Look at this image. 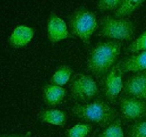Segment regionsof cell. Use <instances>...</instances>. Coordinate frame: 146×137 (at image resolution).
I'll use <instances>...</instances> for the list:
<instances>
[{"instance_id": "6da1fadb", "label": "cell", "mask_w": 146, "mask_h": 137, "mask_svg": "<svg viewBox=\"0 0 146 137\" xmlns=\"http://www.w3.org/2000/svg\"><path fill=\"white\" fill-rule=\"evenodd\" d=\"M121 47L122 43L115 40L97 43L88 55L87 60L88 71L97 78L108 74L115 65L121 54Z\"/></svg>"}, {"instance_id": "7a4b0ae2", "label": "cell", "mask_w": 146, "mask_h": 137, "mask_svg": "<svg viewBox=\"0 0 146 137\" xmlns=\"http://www.w3.org/2000/svg\"><path fill=\"white\" fill-rule=\"evenodd\" d=\"M71 111L77 118L103 127L108 126L117 118L116 110L101 99L87 104H76L71 107Z\"/></svg>"}, {"instance_id": "3957f363", "label": "cell", "mask_w": 146, "mask_h": 137, "mask_svg": "<svg viewBox=\"0 0 146 137\" xmlns=\"http://www.w3.org/2000/svg\"><path fill=\"white\" fill-rule=\"evenodd\" d=\"M69 27L73 36L77 37L84 44L88 45L91 37L98 28V23L93 11L81 7L70 16Z\"/></svg>"}, {"instance_id": "277c9868", "label": "cell", "mask_w": 146, "mask_h": 137, "mask_svg": "<svg viewBox=\"0 0 146 137\" xmlns=\"http://www.w3.org/2000/svg\"><path fill=\"white\" fill-rule=\"evenodd\" d=\"M135 32L133 22L126 18L106 16L101 20L98 36L115 41H131Z\"/></svg>"}, {"instance_id": "5b68a950", "label": "cell", "mask_w": 146, "mask_h": 137, "mask_svg": "<svg viewBox=\"0 0 146 137\" xmlns=\"http://www.w3.org/2000/svg\"><path fill=\"white\" fill-rule=\"evenodd\" d=\"M71 96L80 101H88L96 97L99 94L98 85L92 76L82 73L73 76L70 84Z\"/></svg>"}, {"instance_id": "8992f818", "label": "cell", "mask_w": 146, "mask_h": 137, "mask_svg": "<svg viewBox=\"0 0 146 137\" xmlns=\"http://www.w3.org/2000/svg\"><path fill=\"white\" fill-rule=\"evenodd\" d=\"M120 110L123 117L128 121L140 119L146 115V101L131 96L122 97Z\"/></svg>"}, {"instance_id": "52a82bcc", "label": "cell", "mask_w": 146, "mask_h": 137, "mask_svg": "<svg viewBox=\"0 0 146 137\" xmlns=\"http://www.w3.org/2000/svg\"><path fill=\"white\" fill-rule=\"evenodd\" d=\"M123 73L119 64H117L111 68L106 77L104 84L105 95L111 102L117 99L124 87Z\"/></svg>"}, {"instance_id": "ba28073f", "label": "cell", "mask_w": 146, "mask_h": 137, "mask_svg": "<svg viewBox=\"0 0 146 137\" xmlns=\"http://www.w3.org/2000/svg\"><path fill=\"white\" fill-rule=\"evenodd\" d=\"M47 36L51 43H57L73 37L63 19L51 13L47 21Z\"/></svg>"}, {"instance_id": "9c48e42d", "label": "cell", "mask_w": 146, "mask_h": 137, "mask_svg": "<svg viewBox=\"0 0 146 137\" xmlns=\"http://www.w3.org/2000/svg\"><path fill=\"white\" fill-rule=\"evenodd\" d=\"M123 88L131 96L146 100V71L130 76L125 81Z\"/></svg>"}, {"instance_id": "30bf717a", "label": "cell", "mask_w": 146, "mask_h": 137, "mask_svg": "<svg viewBox=\"0 0 146 137\" xmlns=\"http://www.w3.org/2000/svg\"><path fill=\"white\" fill-rule=\"evenodd\" d=\"M34 36V30L32 27L27 25L17 26L9 37V44L12 48H23L32 41Z\"/></svg>"}, {"instance_id": "8fae6325", "label": "cell", "mask_w": 146, "mask_h": 137, "mask_svg": "<svg viewBox=\"0 0 146 137\" xmlns=\"http://www.w3.org/2000/svg\"><path fill=\"white\" fill-rule=\"evenodd\" d=\"M66 96V89L61 86L46 84L43 86V100L48 106H56L62 104Z\"/></svg>"}, {"instance_id": "7c38bea8", "label": "cell", "mask_w": 146, "mask_h": 137, "mask_svg": "<svg viewBox=\"0 0 146 137\" xmlns=\"http://www.w3.org/2000/svg\"><path fill=\"white\" fill-rule=\"evenodd\" d=\"M123 73L142 72L146 71V51L129 56L119 63Z\"/></svg>"}, {"instance_id": "4fadbf2b", "label": "cell", "mask_w": 146, "mask_h": 137, "mask_svg": "<svg viewBox=\"0 0 146 137\" xmlns=\"http://www.w3.org/2000/svg\"><path fill=\"white\" fill-rule=\"evenodd\" d=\"M38 118L43 123L57 126H64L67 121V115L58 108L42 109L38 112Z\"/></svg>"}, {"instance_id": "5bb4252c", "label": "cell", "mask_w": 146, "mask_h": 137, "mask_svg": "<svg viewBox=\"0 0 146 137\" xmlns=\"http://www.w3.org/2000/svg\"><path fill=\"white\" fill-rule=\"evenodd\" d=\"M73 72V69L68 66H60L51 76L50 79L51 84L61 86L66 85L71 79Z\"/></svg>"}, {"instance_id": "9a60e30c", "label": "cell", "mask_w": 146, "mask_h": 137, "mask_svg": "<svg viewBox=\"0 0 146 137\" xmlns=\"http://www.w3.org/2000/svg\"><path fill=\"white\" fill-rule=\"evenodd\" d=\"M145 1V0H123L121 7L115 11V17L124 18L131 15Z\"/></svg>"}, {"instance_id": "2e32d148", "label": "cell", "mask_w": 146, "mask_h": 137, "mask_svg": "<svg viewBox=\"0 0 146 137\" xmlns=\"http://www.w3.org/2000/svg\"><path fill=\"white\" fill-rule=\"evenodd\" d=\"M98 137H125L121 120L116 118L113 122L106 127Z\"/></svg>"}, {"instance_id": "e0dca14e", "label": "cell", "mask_w": 146, "mask_h": 137, "mask_svg": "<svg viewBox=\"0 0 146 137\" xmlns=\"http://www.w3.org/2000/svg\"><path fill=\"white\" fill-rule=\"evenodd\" d=\"M92 129L91 124H77L66 130V137H87Z\"/></svg>"}, {"instance_id": "ac0fdd59", "label": "cell", "mask_w": 146, "mask_h": 137, "mask_svg": "<svg viewBox=\"0 0 146 137\" xmlns=\"http://www.w3.org/2000/svg\"><path fill=\"white\" fill-rule=\"evenodd\" d=\"M127 51L131 53L146 51V31L142 33L135 41L129 44L127 48Z\"/></svg>"}, {"instance_id": "d6986e66", "label": "cell", "mask_w": 146, "mask_h": 137, "mask_svg": "<svg viewBox=\"0 0 146 137\" xmlns=\"http://www.w3.org/2000/svg\"><path fill=\"white\" fill-rule=\"evenodd\" d=\"M128 137H146V120L133 124L128 130Z\"/></svg>"}, {"instance_id": "ffe728a7", "label": "cell", "mask_w": 146, "mask_h": 137, "mask_svg": "<svg viewBox=\"0 0 146 137\" xmlns=\"http://www.w3.org/2000/svg\"><path fill=\"white\" fill-rule=\"evenodd\" d=\"M123 2V0H98V9L101 11H116Z\"/></svg>"}, {"instance_id": "44dd1931", "label": "cell", "mask_w": 146, "mask_h": 137, "mask_svg": "<svg viewBox=\"0 0 146 137\" xmlns=\"http://www.w3.org/2000/svg\"><path fill=\"white\" fill-rule=\"evenodd\" d=\"M0 137H31V132L27 131L24 134H3L0 136Z\"/></svg>"}]
</instances>
